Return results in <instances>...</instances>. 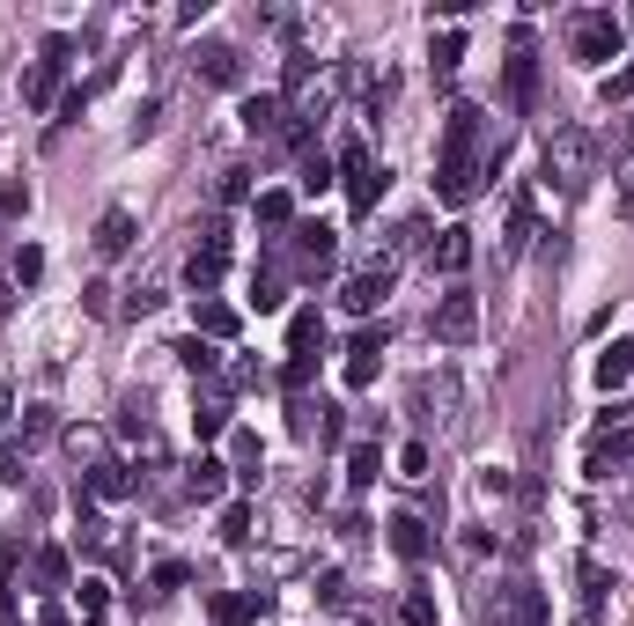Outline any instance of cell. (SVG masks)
<instances>
[{"label":"cell","instance_id":"6da1fadb","mask_svg":"<svg viewBox=\"0 0 634 626\" xmlns=\"http://www.w3.org/2000/svg\"><path fill=\"white\" fill-rule=\"evenodd\" d=\"M480 103H450V119H442V163H436V199L442 207H464V199L480 193Z\"/></svg>","mask_w":634,"mask_h":626},{"label":"cell","instance_id":"7a4b0ae2","mask_svg":"<svg viewBox=\"0 0 634 626\" xmlns=\"http://www.w3.org/2000/svg\"><path fill=\"white\" fill-rule=\"evenodd\" d=\"M627 458H634V406H627V398H612V406L598 413V435H590L583 480H612Z\"/></svg>","mask_w":634,"mask_h":626},{"label":"cell","instance_id":"3957f363","mask_svg":"<svg viewBox=\"0 0 634 626\" xmlns=\"http://www.w3.org/2000/svg\"><path fill=\"white\" fill-rule=\"evenodd\" d=\"M546 185L554 193H583L590 185V163H598V141H590V125H561L554 141H546Z\"/></svg>","mask_w":634,"mask_h":626},{"label":"cell","instance_id":"277c9868","mask_svg":"<svg viewBox=\"0 0 634 626\" xmlns=\"http://www.w3.org/2000/svg\"><path fill=\"white\" fill-rule=\"evenodd\" d=\"M620 15L612 8H583V15H568V52L583 59V67H605V59H620Z\"/></svg>","mask_w":634,"mask_h":626},{"label":"cell","instance_id":"5b68a950","mask_svg":"<svg viewBox=\"0 0 634 626\" xmlns=\"http://www.w3.org/2000/svg\"><path fill=\"white\" fill-rule=\"evenodd\" d=\"M340 177H347V207H354V215H376V199H384V163H369L362 141H340Z\"/></svg>","mask_w":634,"mask_h":626},{"label":"cell","instance_id":"8992f818","mask_svg":"<svg viewBox=\"0 0 634 626\" xmlns=\"http://www.w3.org/2000/svg\"><path fill=\"white\" fill-rule=\"evenodd\" d=\"M67 59H74V45H67V37H45V52H37V67L23 74V103H30V111H52V103H59V81H67Z\"/></svg>","mask_w":634,"mask_h":626},{"label":"cell","instance_id":"52a82bcc","mask_svg":"<svg viewBox=\"0 0 634 626\" xmlns=\"http://www.w3.org/2000/svg\"><path fill=\"white\" fill-rule=\"evenodd\" d=\"M391 273H398V259H369L362 273H347V288H340V310L369 317V310H376V303L391 295Z\"/></svg>","mask_w":634,"mask_h":626},{"label":"cell","instance_id":"ba28073f","mask_svg":"<svg viewBox=\"0 0 634 626\" xmlns=\"http://www.w3.org/2000/svg\"><path fill=\"white\" fill-rule=\"evenodd\" d=\"M414 406H420V428H458V376L436 369L414 384Z\"/></svg>","mask_w":634,"mask_h":626},{"label":"cell","instance_id":"9c48e42d","mask_svg":"<svg viewBox=\"0 0 634 626\" xmlns=\"http://www.w3.org/2000/svg\"><path fill=\"white\" fill-rule=\"evenodd\" d=\"M538 89V52H532V30H516L510 59H502V97H510V111H524Z\"/></svg>","mask_w":634,"mask_h":626},{"label":"cell","instance_id":"30bf717a","mask_svg":"<svg viewBox=\"0 0 634 626\" xmlns=\"http://www.w3.org/2000/svg\"><path fill=\"white\" fill-rule=\"evenodd\" d=\"M472 332H480V295H472V288H450V295L436 303V339H442V347H464Z\"/></svg>","mask_w":634,"mask_h":626},{"label":"cell","instance_id":"8fae6325","mask_svg":"<svg viewBox=\"0 0 634 626\" xmlns=\"http://www.w3.org/2000/svg\"><path fill=\"white\" fill-rule=\"evenodd\" d=\"M488 619L494 626H546V597H538L532 582H502L488 604Z\"/></svg>","mask_w":634,"mask_h":626},{"label":"cell","instance_id":"7c38bea8","mask_svg":"<svg viewBox=\"0 0 634 626\" xmlns=\"http://www.w3.org/2000/svg\"><path fill=\"white\" fill-rule=\"evenodd\" d=\"M605 590H612V568H605L598 553H583V560H576V626H598Z\"/></svg>","mask_w":634,"mask_h":626},{"label":"cell","instance_id":"4fadbf2b","mask_svg":"<svg viewBox=\"0 0 634 626\" xmlns=\"http://www.w3.org/2000/svg\"><path fill=\"white\" fill-rule=\"evenodd\" d=\"M221 265H229V237H221V229H207V243L185 259V288H193V303H199V295H215Z\"/></svg>","mask_w":634,"mask_h":626},{"label":"cell","instance_id":"5bb4252c","mask_svg":"<svg viewBox=\"0 0 634 626\" xmlns=\"http://www.w3.org/2000/svg\"><path fill=\"white\" fill-rule=\"evenodd\" d=\"M376 369H384V325H369V332L347 339V391H369Z\"/></svg>","mask_w":634,"mask_h":626},{"label":"cell","instance_id":"9a60e30c","mask_svg":"<svg viewBox=\"0 0 634 626\" xmlns=\"http://www.w3.org/2000/svg\"><path fill=\"white\" fill-rule=\"evenodd\" d=\"M590 376H598V391H627L634 384V339H612V347H598V362H590Z\"/></svg>","mask_w":634,"mask_h":626},{"label":"cell","instance_id":"2e32d148","mask_svg":"<svg viewBox=\"0 0 634 626\" xmlns=\"http://www.w3.org/2000/svg\"><path fill=\"white\" fill-rule=\"evenodd\" d=\"M295 259H303V273H325V265L340 259V229H325V221H303V229H295Z\"/></svg>","mask_w":634,"mask_h":626},{"label":"cell","instance_id":"e0dca14e","mask_svg":"<svg viewBox=\"0 0 634 626\" xmlns=\"http://www.w3.org/2000/svg\"><path fill=\"white\" fill-rule=\"evenodd\" d=\"M384 530H391V553L406 560V568H420V560H428V524H420L414 508H398V516H391Z\"/></svg>","mask_w":634,"mask_h":626},{"label":"cell","instance_id":"ac0fdd59","mask_svg":"<svg viewBox=\"0 0 634 626\" xmlns=\"http://www.w3.org/2000/svg\"><path fill=\"white\" fill-rule=\"evenodd\" d=\"M133 486H141V480H133L125 464H111V458H103V464H89V480H81V502H125Z\"/></svg>","mask_w":634,"mask_h":626},{"label":"cell","instance_id":"d6986e66","mask_svg":"<svg viewBox=\"0 0 634 626\" xmlns=\"http://www.w3.org/2000/svg\"><path fill=\"white\" fill-rule=\"evenodd\" d=\"M103 251V259H125V251H133V215H125V207H103L97 215V237H89Z\"/></svg>","mask_w":634,"mask_h":626},{"label":"cell","instance_id":"ffe728a7","mask_svg":"<svg viewBox=\"0 0 634 626\" xmlns=\"http://www.w3.org/2000/svg\"><path fill=\"white\" fill-rule=\"evenodd\" d=\"M199 74H207L215 89H237V81H244V52L237 45H199Z\"/></svg>","mask_w":634,"mask_h":626},{"label":"cell","instance_id":"44dd1931","mask_svg":"<svg viewBox=\"0 0 634 626\" xmlns=\"http://www.w3.org/2000/svg\"><path fill=\"white\" fill-rule=\"evenodd\" d=\"M244 133H259V141L288 133V103L281 97H244Z\"/></svg>","mask_w":634,"mask_h":626},{"label":"cell","instance_id":"7402d4cb","mask_svg":"<svg viewBox=\"0 0 634 626\" xmlns=\"http://www.w3.org/2000/svg\"><path fill=\"white\" fill-rule=\"evenodd\" d=\"M229 480H237V472H229L221 458H193V472H185L193 502H221V494H229Z\"/></svg>","mask_w":634,"mask_h":626},{"label":"cell","instance_id":"603a6c76","mask_svg":"<svg viewBox=\"0 0 634 626\" xmlns=\"http://www.w3.org/2000/svg\"><path fill=\"white\" fill-rule=\"evenodd\" d=\"M436 265L450 273V281H458L464 265H472V229H458V221H450V229L436 237Z\"/></svg>","mask_w":634,"mask_h":626},{"label":"cell","instance_id":"cb8c5ba5","mask_svg":"<svg viewBox=\"0 0 634 626\" xmlns=\"http://www.w3.org/2000/svg\"><path fill=\"white\" fill-rule=\"evenodd\" d=\"M74 604H81V626H103V619H111V582H103V575H81Z\"/></svg>","mask_w":634,"mask_h":626},{"label":"cell","instance_id":"d4e9b609","mask_svg":"<svg viewBox=\"0 0 634 626\" xmlns=\"http://www.w3.org/2000/svg\"><path fill=\"white\" fill-rule=\"evenodd\" d=\"M288 347L317 362V347H325V310H295V317H288Z\"/></svg>","mask_w":634,"mask_h":626},{"label":"cell","instance_id":"484cf974","mask_svg":"<svg viewBox=\"0 0 634 626\" xmlns=\"http://www.w3.org/2000/svg\"><path fill=\"white\" fill-rule=\"evenodd\" d=\"M30 575H37V590H45V597H59V590H67V553H59V546H37Z\"/></svg>","mask_w":634,"mask_h":626},{"label":"cell","instance_id":"4316f807","mask_svg":"<svg viewBox=\"0 0 634 626\" xmlns=\"http://www.w3.org/2000/svg\"><path fill=\"white\" fill-rule=\"evenodd\" d=\"M281 303H288V281H281L273 265H266V273H251V310H259V317H273Z\"/></svg>","mask_w":634,"mask_h":626},{"label":"cell","instance_id":"83f0119b","mask_svg":"<svg viewBox=\"0 0 634 626\" xmlns=\"http://www.w3.org/2000/svg\"><path fill=\"white\" fill-rule=\"evenodd\" d=\"M177 362H185V369H193V376H215V369H221V347H215V339H177Z\"/></svg>","mask_w":634,"mask_h":626},{"label":"cell","instance_id":"f1b7e54d","mask_svg":"<svg viewBox=\"0 0 634 626\" xmlns=\"http://www.w3.org/2000/svg\"><path fill=\"white\" fill-rule=\"evenodd\" d=\"M251 215H259V229H288V221H295V193H259V199H251Z\"/></svg>","mask_w":634,"mask_h":626},{"label":"cell","instance_id":"f546056e","mask_svg":"<svg viewBox=\"0 0 634 626\" xmlns=\"http://www.w3.org/2000/svg\"><path fill=\"white\" fill-rule=\"evenodd\" d=\"M376 472H384V450H376V442H354V450H347V480L376 486Z\"/></svg>","mask_w":634,"mask_h":626},{"label":"cell","instance_id":"4dcf8cb0","mask_svg":"<svg viewBox=\"0 0 634 626\" xmlns=\"http://www.w3.org/2000/svg\"><path fill=\"white\" fill-rule=\"evenodd\" d=\"M524 243H532V199L516 193V199H510V237H502V259H516Z\"/></svg>","mask_w":634,"mask_h":626},{"label":"cell","instance_id":"1f68e13d","mask_svg":"<svg viewBox=\"0 0 634 626\" xmlns=\"http://www.w3.org/2000/svg\"><path fill=\"white\" fill-rule=\"evenodd\" d=\"M199 339H237V310H229V303H199Z\"/></svg>","mask_w":634,"mask_h":626},{"label":"cell","instance_id":"d6a6232c","mask_svg":"<svg viewBox=\"0 0 634 626\" xmlns=\"http://www.w3.org/2000/svg\"><path fill=\"white\" fill-rule=\"evenodd\" d=\"M398 626H442L436 597H428V590H406V597H398Z\"/></svg>","mask_w":634,"mask_h":626},{"label":"cell","instance_id":"836d02e7","mask_svg":"<svg viewBox=\"0 0 634 626\" xmlns=\"http://www.w3.org/2000/svg\"><path fill=\"white\" fill-rule=\"evenodd\" d=\"M259 590H244V597H215V626H251V612H259Z\"/></svg>","mask_w":634,"mask_h":626},{"label":"cell","instance_id":"e575fe53","mask_svg":"<svg viewBox=\"0 0 634 626\" xmlns=\"http://www.w3.org/2000/svg\"><path fill=\"white\" fill-rule=\"evenodd\" d=\"M193 428H199V442H215V435H229V398H199Z\"/></svg>","mask_w":634,"mask_h":626},{"label":"cell","instance_id":"d590c367","mask_svg":"<svg viewBox=\"0 0 634 626\" xmlns=\"http://www.w3.org/2000/svg\"><path fill=\"white\" fill-rule=\"evenodd\" d=\"M428 59H436V74H458V59H464V37H458V30H442L436 45H428Z\"/></svg>","mask_w":634,"mask_h":626},{"label":"cell","instance_id":"8d00e7d4","mask_svg":"<svg viewBox=\"0 0 634 626\" xmlns=\"http://www.w3.org/2000/svg\"><path fill=\"white\" fill-rule=\"evenodd\" d=\"M244 538H251V508L229 502V508H221V546H244Z\"/></svg>","mask_w":634,"mask_h":626},{"label":"cell","instance_id":"74e56055","mask_svg":"<svg viewBox=\"0 0 634 626\" xmlns=\"http://www.w3.org/2000/svg\"><path fill=\"white\" fill-rule=\"evenodd\" d=\"M23 464H30V450H23V442H8V435H0V486H15V480H23Z\"/></svg>","mask_w":634,"mask_h":626},{"label":"cell","instance_id":"f35d334b","mask_svg":"<svg viewBox=\"0 0 634 626\" xmlns=\"http://www.w3.org/2000/svg\"><path fill=\"white\" fill-rule=\"evenodd\" d=\"M295 185H303V193H325V185H332V163H325V155H303V177H295Z\"/></svg>","mask_w":634,"mask_h":626},{"label":"cell","instance_id":"ab89813d","mask_svg":"<svg viewBox=\"0 0 634 626\" xmlns=\"http://www.w3.org/2000/svg\"><path fill=\"white\" fill-rule=\"evenodd\" d=\"M237 480L259 486V435H237Z\"/></svg>","mask_w":634,"mask_h":626},{"label":"cell","instance_id":"60d3db41","mask_svg":"<svg viewBox=\"0 0 634 626\" xmlns=\"http://www.w3.org/2000/svg\"><path fill=\"white\" fill-rule=\"evenodd\" d=\"M251 199V169H221V207H244Z\"/></svg>","mask_w":634,"mask_h":626},{"label":"cell","instance_id":"b9f144b4","mask_svg":"<svg viewBox=\"0 0 634 626\" xmlns=\"http://www.w3.org/2000/svg\"><path fill=\"white\" fill-rule=\"evenodd\" d=\"M52 428H59V420H52V406H30V413H23V450H30V442H45Z\"/></svg>","mask_w":634,"mask_h":626},{"label":"cell","instance_id":"7bdbcfd3","mask_svg":"<svg viewBox=\"0 0 634 626\" xmlns=\"http://www.w3.org/2000/svg\"><path fill=\"white\" fill-rule=\"evenodd\" d=\"M612 193H620V221L634 229V155L620 163V177H612Z\"/></svg>","mask_w":634,"mask_h":626},{"label":"cell","instance_id":"ee69618b","mask_svg":"<svg viewBox=\"0 0 634 626\" xmlns=\"http://www.w3.org/2000/svg\"><path fill=\"white\" fill-rule=\"evenodd\" d=\"M15 281H45V251H37V243H23V251H15Z\"/></svg>","mask_w":634,"mask_h":626},{"label":"cell","instance_id":"f6af8a7d","mask_svg":"<svg viewBox=\"0 0 634 626\" xmlns=\"http://www.w3.org/2000/svg\"><path fill=\"white\" fill-rule=\"evenodd\" d=\"M15 568H23V546H0V612H8V590H15Z\"/></svg>","mask_w":634,"mask_h":626},{"label":"cell","instance_id":"bcb514c9","mask_svg":"<svg viewBox=\"0 0 634 626\" xmlns=\"http://www.w3.org/2000/svg\"><path fill=\"white\" fill-rule=\"evenodd\" d=\"M398 472H406V480H428V442H406V450H398Z\"/></svg>","mask_w":634,"mask_h":626},{"label":"cell","instance_id":"7dc6e473","mask_svg":"<svg viewBox=\"0 0 634 626\" xmlns=\"http://www.w3.org/2000/svg\"><path fill=\"white\" fill-rule=\"evenodd\" d=\"M147 582H155V597H171V590H185V560H163V568H155Z\"/></svg>","mask_w":634,"mask_h":626},{"label":"cell","instance_id":"c3c4849f","mask_svg":"<svg viewBox=\"0 0 634 626\" xmlns=\"http://www.w3.org/2000/svg\"><path fill=\"white\" fill-rule=\"evenodd\" d=\"M23 207H30V185H23V177H8V185H0V215H23Z\"/></svg>","mask_w":634,"mask_h":626},{"label":"cell","instance_id":"681fc988","mask_svg":"<svg viewBox=\"0 0 634 626\" xmlns=\"http://www.w3.org/2000/svg\"><path fill=\"white\" fill-rule=\"evenodd\" d=\"M340 435H347L340 406H317V442H340Z\"/></svg>","mask_w":634,"mask_h":626},{"label":"cell","instance_id":"f907efd6","mask_svg":"<svg viewBox=\"0 0 634 626\" xmlns=\"http://www.w3.org/2000/svg\"><path fill=\"white\" fill-rule=\"evenodd\" d=\"M310 354H288V369H281V384H288V391H303V384H310Z\"/></svg>","mask_w":634,"mask_h":626},{"label":"cell","instance_id":"816d5d0a","mask_svg":"<svg viewBox=\"0 0 634 626\" xmlns=\"http://www.w3.org/2000/svg\"><path fill=\"white\" fill-rule=\"evenodd\" d=\"M81 310H89V317H111V288H103V281H89V288H81Z\"/></svg>","mask_w":634,"mask_h":626},{"label":"cell","instance_id":"f5cc1de1","mask_svg":"<svg viewBox=\"0 0 634 626\" xmlns=\"http://www.w3.org/2000/svg\"><path fill=\"white\" fill-rule=\"evenodd\" d=\"M620 97H634V59H627V67H620V74L605 81V103H620Z\"/></svg>","mask_w":634,"mask_h":626},{"label":"cell","instance_id":"db71d44e","mask_svg":"<svg viewBox=\"0 0 634 626\" xmlns=\"http://www.w3.org/2000/svg\"><path fill=\"white\" fill-rule=\"evenodd\" d=\"M30 626H67V612H59V597H45V604H37V619H30Z\"/></svg>","mask_w":634,"mask_h":626},{"label":"cell","instance_id":"11a10c76","mask_svg":"<svg viewBox=\"0 0 634 626\" xmlns=\"http://www.w3.org/2000/svg\"><path fill=\"white\" fill-rule=\"evenodd\" d=\"M8 413H15V384L0 376V428H8Z\"/></svg>","mask_w":634,"mask_h":626},{"label":"cell","instance_id":"9f6ffc18","mask_svg":"<svg viewBox=\"0 0 634 626\" xmlns=\"http://www.w3.org/2000/svg\"><path fill=\"white\" fill-rule=\"evenodd\" d=\"M8 310H15V295H8V288H0V317H8Z\"/></svg>","mask_w":634,"mask_h":626}]
</instances>
